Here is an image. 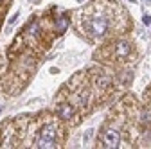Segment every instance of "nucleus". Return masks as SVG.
Here are the masks:
<instances>
[{"mask_svg": "<svg viewBox=\"0 0 151 149\" xmlns=\"http://www.w3.org/2000/svg\"><path fill=\"white\" fill-rule=\"evenodd\" d=\"M86 29L92 36H97V38H101V36L106 34L108 31V20L104 16H93L92 20H88L86 24Z\"/></svg>", "mask_w": 151, "mask_h": 149, "instance_id": "obj_1", "label": "nucleus"}, {"mask_svg": "<svg viewBox=\"0 0 151 149\" xmlns=\"http://www.w3.org/2000/svg\"><path fill=\"white\" fill-rule=\"evenodd\" d=\"M36 147H43V149L56 147V128L54 126H45L42 129V135L36 142Z\"/></svg>", "mask_w": 151, "mask_h": 149, "instance_id": "obj_2", "label": "nucleus"}, {"mask_svg": "<svg viewBox=\"0 0 151 149\" xmlns=\"http://www.w3.org/2000/svg\"><path fill=\"white\" fill-rule=\"evenodd\" d=\"M119 142H121V135L117 129H106L103 135V147H108V149L119 147Z\"/></svg>", "mask_w": 151, "mask_h": 149, "instance_id": "obj_3", "label": "nucleus"}, {"mask_svg": "<svg viewBox=\"0 0 151 149\" xmlns=\"http://www.w3.org/2000/svg\"><path fill=\"white\" fill-rule=\"evenodd\" d=\"M58 115L61 117V119H65V120H68L72 115H74V108L68 104V102H61L60 106H58Z\"/></svg>", "mask_w": 151, "mask_h": 149, "instance_id": "obj_4", "label": "nucleus"}, {"mask_svg": "<svg viewBox=\"0 0 151 149\" xmlns=\"http://www.w3.org/2000/svg\"><path fill=\"white\" fill-rule=\"evenodd\" d=\"M129 50H131V47H129L128 42H119L115 45V56L117 58H126V56L129 54Z\"/></svg>", "mask_w": 151, "mask_h": 149, "instance_id": "obj_5", "label": "nucleus"}, {"mask_svg": "<svg viewBox=\"0 0 151 149\" xmlns=\"http://www.w3.org/2000/svg\"><path fill=\"white\" fill-rule=\"evenodd\" d=\"M67 27H68V18H67V16H61L60 20L56 22V29H58L60 32H63V31H65Z\"/></svg>", "mask_w": 151, "mask_h": 149, "instance_id": "obj_6", "label": "nucleus"}, {"mask_svg": "<svg viewBox=\"0 0 151 149\" xmlns=\"http://www.w3.org/2000/svg\"><path fill=\"white\" fill-rule=\"evenodd\" d=\"M142 124H151V111H142Z\"/></svg>", "mask_w": 151, "mask_h": 149, "instance_id": "obj_7", "label": "nucleus"}, {"mask_svg": "<svg viewBox=\"0 0 151 149\" xmlns=\"http://www.w3.org/2000/svg\"><path fill=\"white\" fill-rule=\"evenodd\" d=\"M142 22H144L146 25H149V24H151V16H144V18H142Z\"/></svg>", "mask_w": 151, "mask_h": 149, "instance_id": "obj_8", "label": "nucleus"}, {"mask_svg": "<svg viewBox=\"0 0 151 149\" xmlns=\"http://www.w3.org/2000/svg\"><path fill=\"white\" fill-rule=\"evenodd\" d=\"M16 16H18V14H13V18H9V25H13V24L16 22Z\"/></svg>", "mask_w": 151, "mask_h": 149, "instance_id": "obj_9", "label": "nucleus"}, {"mask_svg": "<svg viewBox=\"0 0 151 149\" xmlns=\"http://www.w3.org/2000/svg\"><path fill=\"white\" fill-rule=\"evenodd\" d=\"M0 113H2V110H0Z\"/></svg>", "mask_w": 151, "mask_h": 149, "instance_id": "obj_10", "label": "nucleus"}]
</instances>
